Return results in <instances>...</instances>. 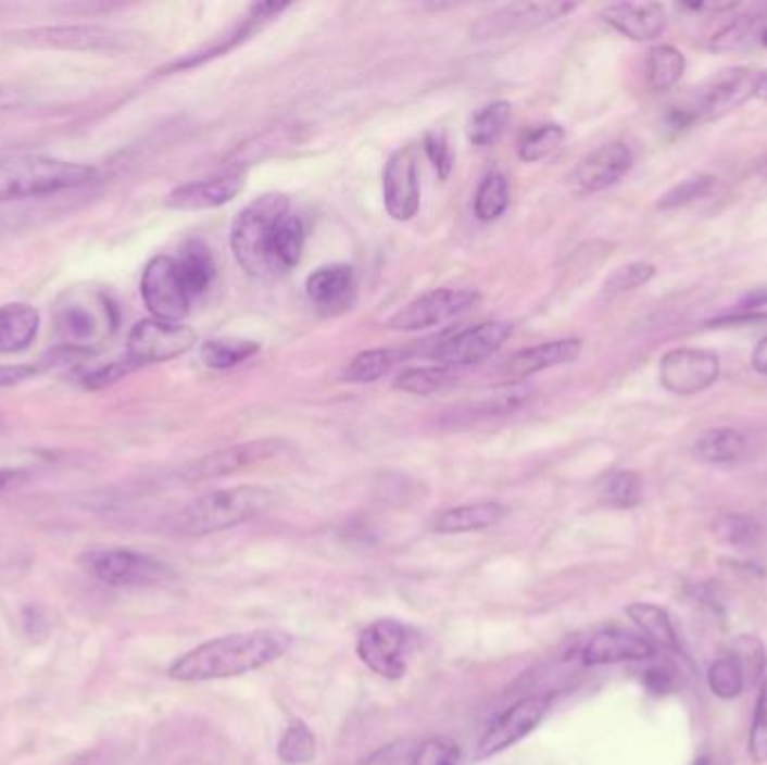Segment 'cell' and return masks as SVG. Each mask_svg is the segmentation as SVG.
<instances>
[{
  "label": "cell",
  "instance_id": "6da1fadb",
  "mask_svg": "<svg viewBox=\"0 0 767 765\" xmlns=\"http://www.w3.org/2000/svg\"><path fill=\"white\" fill-rule=\"evenodd\" d=\"M294 638L284 629H256L209 640L168 667V676L180 682L225 680L259 672L284 657Z\"/></svg>",
  "mask_w": 767,
  "mask_h": 765
},
{
  "label": "cell",
  "instance_id": "7a4b0ae2",
  "mask_svg": "<svg viewBox=\"0 0 767 765\" xmlns=\"http://www.w3.org/2000/svg\"><path fill=\"white\" fill-rule=\"evenodd\" d=\"M97 178L90 164L46 155L0 158V202L43 198L67 189L86 187Z\"/></svg>",
  "mask_w": 767,
  "mask_h": 765
},
{
  "label": "cell",
  "instance_id": "3957f363",
  "mask_svg": "<svg viewBox=\"0 0 767 765\" xmlns=\"http://www.w3.org/2000/svg\"><path fill=\"white\" fill-rule=\"evenodd\" d=\"M290 212V200L284 193H265L240 209L231 223V252L236 263L254 278L276 274L272 263L274 234L278 223Z\"/></svg>",
  "mask_w": 767,
  "mask_h": 765
},
{
  "label": "cell",
  "instance_id": "277c9868",
  "mask_svg": "<svg viewBox=\"0 0 767 765\" xmlns=\"http://www.w3.org/2000/svg\"><path fill=\"white\" fill-rule=\"evenodd\" d=\"M274 503V494L265 487L240 485L198 497L176 516V528L185 535H214L234 526L248 524Z\"/></svg>",
  "mask_w": 767,
  "mask_h": 765
},
{
  "label": "cell",
  "instance_id": "5b68a950",
  "mask_svg": "<svg viewBox=\"0 0 767 765\" xmlns=\"http://www.w3.org/2000/svg\"><path fill=\"white\" fill-rule=\"evenodd\" d=\"M115 328L117 315L113 303L92 286L67 290L56 303V330L75 351H88L90 346L109 339Z\"/></svg>",
  "mask_w": 767,
  "mask_h": 765
},
{
  "label": "cell",
  "instance_id": "8992f818",
  "mask_svg": "<svg viewBox=\"0 0 767 765\" xmlns=\"http://www.w3.org/2000/svg\"><path fill=\"white\" fill-rule=\"evenodd\" d=\"M413 653V631L398 619H375L357 638V655L379 678L398 680L406 674Z\"/></svg>",
  "mask_w": 767,
  "mask_h": 765
},
{
  "label": "cell",
  "instance_id": "52a82bcc",
  "mask_svg": "<svg viewBox=\"0 0 767 765\" xmlns=\"http://www.w3.org/2000/svg\"><path fill=\"white\" fill-rule=\"evenodd\" d=\"M760 75L750 67H729L712 77L695 95L689 109H680L678 122H709L739 109L756 92Z\"/></svg>",
  "mask_w": 767,
  "mask_h": 765
},
{
  "label": "cell",
  "instance_id": "ba28073f",
  "mask_svg": "<svg viewBox=\"0 0 767 765\" xmlns=\"http://www.w3.org/2000/svg\"><path fill=\"white\" fill-rule=\"evenodd\" d=\"M290 449L292 447L286 440H278V438H261L242 444H231L214 451V454H206L198 461L187 463L180 469V478L187 482L225 478L236 472L269 463L274 459H281Z\"/></svg>",
  "mask_w": 767,
  "mask_h": 765
},
{
  "label": "cell",
  "instance_id": "9c48e42d",
  "mask_svg": "<svg viewBox=\"0 0 767 765\" xmlns=\"http://www.w3.org/2000/svg\"><path fill=\"white\" fill-rule=\"evenodd\" d=\"M84 568L97 581L115 588L151 586L168 577V568L155 556L126 548L90 550L84 554Z\"/></svg>",
  "mask_w": 767,
  "mask_h": 765
},
{
  "label": "cell",
  "instance_id": "30bf717a",
  "mask_svg": "<svg viewBox=\"0 0 767 765\" xmlns=\"http://www.w3.org/2000/svg\"><path fill=\"white\" fill-rule=\"evenodd\" d=\"M139 292L153 319L180 324L191 308V297L183 284L176 256L160 254L151 259L142 272Z\"/></svg>",
  "mask_w": 767,
  "mask_h": 765
},
{
  "label": "cell",
  "instance_id": "8fae6325",
  "mask_svg": "<svg viewBox=\"0 0 767 765\" xmlns=\"http://www.w3.org/2000/svg\"><path fill=\"white\" fill-rule=\"evenodd\" d=\"M198 335L185 324L162 319H142L133 326L126 339V353L137 366L171 362L196 346Z\"/></svg>",
  "mask_w": 767,
  "mask_h": 765
},
{
  "label": "cell",
  "instance_id": "7c38bea8",
  "mask_svg": "<svg viewBox=\"0 0 767 765\" xmlns=\"http://www.w3.org/2000/svg\"><path fill=\"white\" fill-rule=\"evenodd\" d=\"M478 301L476 290L467 288H440L431 290L423 297L408 301L402 310L387 322L389 330L398 333H417L442 326L451 319L461 317Z\"/></svg>",
  "mask_w": 767,
  "mask_h": 765
},
{
  "label": "cell",
  "instance_id": "4fadbf2b",
  "mask_svg": "<svg viewBox=\"0 0 767 765\" xmlns=\"http://www.w3.org/2000/svg\"><path fill=\"white\" fill-rule=\"evenodd\" d=\"M575 8L577 5L570 3H510L482 16L471 27V39L496 41L516 37V34H526L552 21H559L566 14L575 12Z\"/></svg>",
  "mask_w": 767,
  "mask_h": 765
},
{
  "label": "cell",
  "instance_id": "5bb4252c",
  "mask_svg": "<svg viewBox=\"0 0 767 765\" xmlns=\"http://www.w3.org/2000/svg\"><path fill=\"white\" fill-rule=\"evenodd\" d=\"M720 375V360L705 348H674L659 360V381L674 396H699Z\"/></svg>",
  "mask_w": 767,
  "mask_h": 765
},
{
  "label": "cell",
  "instance_id": "9a60e30c",
  "mask_svg": "<svg viewBox=\"0 0 767 765\" xmlns=\"http://www.w3.org/2000/svg\"><path fill=\"white\" fill-rule=\"evenodd\" d=\"M512 324L507 322H485L465 328L449 339L440 341L433 351V360L449 368H465L480 364L496 355L505 341L512 337Z\"/></svg>",
  "mask_w": 767,
  "mask_h": 765
},
{
  "label": "cell",
  "instance_id": "2e32d148",
  "mask_svg": "<svg viewBox=\"0 0 767 765\" xmlns=\"http://www.w3.org/2000/svg\"><path fill=\"white\" fill-rule=\"evenodd\" d=\"M548 710H550V701L543 699V695H528V699L514 703L505 714H501L490 725L485 737L478 741L474 758L476 761L492 758L505 752L507 748L516 745L518 741L535 732L539 723L545 718Z\"/></svg>",
  "mask_w": 767,
  "mask_h": 765
},
{
  "label": "cell",
  "instance_id": "e0dca14e",
  "mask_svg": "<svg viewBox=\"0 0 767 765\" xmlns=\"http://www.w3.org/2000/svg\"><path fill=\"white\" fill-rule=\"evenodd\" d=\"M384 204L393 221H411L420 209V168L417 147L408 145L395 151L384 168Z\"/></svg>",
  "mask_w": 767,
  "mask_h": 765
},
{
  "label": "cell",
  "instance_id": "ac0fdd59",
  "mask_svg": "<svg viewBox=\"0 0 767 765\" xmlns=\"http://www.w3.org/2000/svg\"><path fill=\"white\" fill-rule=\"evenodd\" d=\"M10 39L29 48H52V50H115L120 48V34L109 27L97 25H52V27H32L10 34Z\"/></svg>",
  "mask_w": 767,
  "mask_h": 765
},
{
  "label": "cell",
  "instance_id": "d6986e66",
  "mask_svg": "<svg viewBox=\"0 0 767 765\" xmlns=\"http://www.w3.org/2000/svg\"><path fill=\"white\" fill-rule=\"evenodd\" d=\"M633 166L631 149L611 142L588 153L570 173V185L579 193H600L615 187Z\"/></svg>",
  "mask_w": 767,
  "mask_h": 765
},
{
  "label": "cell",
  "instance_id": "ffe728a7",
  "mask_svg": "<svg viewBox=\"0 0 767 765\" xmlns=\"http://www.w3.org/2000/svg\"><path fill=\"white\" fill-rule=\"evenodd\" d=\"M242 189H246L242 171L229 168L218 173V176L176 187L164 202L168 209H176V212H204V209H216L231 202Z\"/></svg>",
  "mask_w": 767,
  "mask_h": 765
},
{
  "label": "cell",
  "instance_id": "44dd1931",
  "mask_svg": "<svg viewBox=\"0 0 767 765\" xmlns=\"http://www.w3.org/2000/svg\"><path fill=\"white\" fill-rule=\"evenodd\" d=\"M655 653L651 640L629 634L624 629H602L592 634L579 651L581 665L586 667H600V665H615V663H629V660H646Z\"/></svg>",
  "mask_w": 767,
  "mask_h": 765
},
{
  "label": "cell",
  "instance_id": "7402d4cb",
  "mask_svg": "<svg viewBox=\"0 0 767 765\" xmlns=\"http://www.w3.org/2000/svg\"><path fill=\"white\" fill-rule=\"evenodd\" d=\"M600 16L633 41H653L667 29V10L659 3H617L604 8Z\"/></svg>",
  "mask_w": 767,
  "mask_h": 765
},
{
  "label": "cell",
  "instance_id": "603a6c76",
  "mask_svg": "<svg viewBox=\"0 0 767 765\" xmlns=\"http://www.w3.org/2000/svg\"><path fill=\"white\" fill-rule=\"evenodd\" d=\"M305 292L326 315H337L355 301V272L351 265L319 267L307 276Z\"/></svg>",
  "mask_w": 767,
  "mask_h": 765
},
{
  "label": "cell",
  "instance_id": "cb8c5ba5",
  "mask_svg": "<svg viewBox=\"0 0 767 765\" xmlns=\"http://www.w3.org/2000/svg\"><path fill=\"white\" fill-rule=\"evenodd\" d=\"M581 355V341L575 337L568 339H552V341H543L530 348H523V351L514 353L505 364H503V375L505 377H514V379H523V377H532L535 373L562 366V364H570Z\"/></svg>",
  "mask_w": 767,
  "mask_h": 765
},
{
  "label": "cell",
  "instance_id": "d4e9b609",
  "mask_svg": "<svg viewBox=\"0 0 767 765\" xmlns=\"http://www.w3.org/2000/svg\"><path fill=\"white\" fill-rule=\"evenodd\" d=\"M505 514H507V507L496 501L467 503V505L449 507V510H442L440 514H436L431 528H433V532H440V535L478 532V530L496 526Z\"/></svg>",
  "mask_w": 767,
  "mask_h": 765
},
{
  "label": "cell",
  "instance_id": "484cf974",
  "mask_svg": "<svg viewBox=\"0 0 767 765\" xmlns=\"http://www.w3.org/2000/svg\"><path fill=\"white\" fill-rule=\"evenodd\" d=\"M39 310L27 303L0 308V355L21 353L39 335Z\"/></svg>",
  "mask_w": 767,
  "mask_h": 765
},
{
  "label": "cell",
  "instance_id": "4316f807",
  "mask_svg": "<svg viewBox=\"0 0 767 765\" xmlns=\"http://www.w3.org/2000/svg\"><path fill=\"white\" fill-rule=\"evenodd\" d=\"M747 454V438L731 427H716L701 434L693 442V456L707 465L739 463Z\"/></svg>",
  "mask_w": 767,
  "mask_h": 765
},
{
  "label": "cell",
  "instance_id": "83f0119b",
  "mask_svg": "<svg viewBox=\"0 0 767 765\" xmlns=\"http://www.w3.org/2000/svg\"><path fill=\"white\" fill-rule=\"evenodd\" d=\"M176 263H178L183 284H185L191 301L202 297L209 290V286L214 284L216 263H214V256H212V252H209L204 242L191 240L189 246L176 256Z\"/></svg>",
  "mask_w": 767,
  "mask_h": 765
},
{
  "label": "cell",
  "instance_id": "f1b7e54d",
  "mask_svg": "<svg viewBox=\"0 0 767 765\" xmlns=\"http://www.w3.org/2000/svg\"><path fill=\"white\" fill-rule=\"evenodd\" d=\"M461 373L458 368L449 366H420V368H408L395 377V389L408 396H423L431 398L438 393H444L458 385Z\"/></svg>",
  "mask_w": 767,
  "mask_h": 765
},
{
  "label": "cell",
  "instance_id": "f546056e",
  "mask_svg": "<svg viewBox=\"0 0 767 765\" xmlns=\"http://www.w3.org/2000/svg\"><path fill=\"white\" fill-rule=\"evenodd\" d=\"M305 250V225L303 221L288 212L284 221L278 223L274 234V248H272V263L276 274H286L294 265H299Z\"/></svg>",
  "mask_w": 767,
  "mask_h": 765
},
{
  "label": "cell",
  "instance_id": "4dcf8cb0",
  "mask_svg": "<svg viewBox=\"0 0 767 765\" xmlns=\"http://www.w3.org/2000/svg\"><path fill=\"white\" fill-rule=\"evenodd\" d=\"M404 358L406 353L395 351V348H373V351H364L351 360L343 371V379L353 381V385H370V381L389 375L404 362Z\"/></svg>",
  "mask_w": 767,
  "mask_h": 765
},
{
  "label": "cell",
  "instance_id": "1f68e13d",
  "mask_svg": "<svg viewBox=\"0 0 767 765\" xmlns=\"http://www.w3.org/2000/svg\"><path fill=\"white\" fill-rule=\"evenodd\" d=\"M512 117V106L507 101H490L480 106L467 122V139L474 147H492L503 135L507 122Z\"/></svg>",
  "mask_w": 767,
  "mask_h": 765
},
{
  "label": "cell",
  "instance_id": "d6a6232c",
  "mask_svg": "<svg viewBox=\"0 0 767 765\" xmlns=\"http://www.w3.org/2000/svg\"><path fill=\"white\" fill-rule=\"evenodd\" d=\"M528 398H530L528 387H523V385H503V387H496V389L487 391V393H480L458 415H467L469 421H476V417L507 415V413H514L516 409H520L523 404H526Z\"/></svg>",
  "mask_w": 767,
  "mask_h": 765
},
{
  "label": "cell",
  "instance_id": "836d02e7",
  "mask_svg": "<svg viewBox=\"0 0 767 765\" xmlns=\"http://www.w3.org/2000/svg\"><path fill=\"white\" fill-rule=\"evenodd\" d=\"M261 351V343L252 339H209L200 348V360L214 371H229L246 364Z\"/></svg>",
  "mask_w": 767,
  "mask_h": 765
},
{
  "label": "cell",
  "instance_id": "e575fe53",
  "mask_svg": "<svg viewBox=\"0 0 767 765\" xmlns=\"http://www.w3.org/2000/svg\"><path fill=\"white\" fill-rule=\"evenodd\" d=\"M684 54L674 46H655L646 57V77L655 92L671 90L684 75Z\"/></svg>",
  "mask_w": 767,
  "mask_h": 765
},
{
  "label": "cell",
  "instance_id": "d590c367",
  "mask_svg": "<svg viewBox=\"0 0 767 765\" xmlns=\"http://www.w3.org/2000/svg\"><path fill=\"white\" fill-rule=\"evenodd\" d=\"M626 613H629V617L640 626V629L657 644H662L665 649L669 651H680V638L674 629V624H671V617L665 609H659L655 604H644V602H638V604H631L629 609H626Z\"/></svg>",
  "mask_w": 767,
  "mask_h": 765
},
{
  "label": "cell",
  "instance_id": "8d00e7d4",
  "mask_svg": "<svg viewBox=\"0 0 767 765\" xmlns=\"http://www.w3.org/2000/svg\"><path fill=\"white\" fill-rule=\"evenodd\" d=\"M510 206V185L507 178L499 171L487 173L480 180L476 198H474V214L480 223L499 221Z\"/></svg>",
  "mask_w": 767,
  "mask_h": 765
},
{
  "label": "cell",
  "instance_id": "74e56055",
  "mask_svg": "<svg viewBox=\"0 0 767 765\" xmlns=\"http://www.w3.org/2000/svg\"><path fill=\"white\" fill-rule=\"evenodd\" d=\"M278 758L288 765H305L317 756V737L307 723L292 720L278 741Z\"/></svg>",
  "mask_w": 767,
  "mask_h": 765
},
{
  "label": "cell",
  "instance_id": "f35d334b",
  "mask_svg": "<svg viewBox=\"0 0 767 765\" xmlns=\"http://www.w3.org/2000/svg\"><path fill=\"white\" fill-rule=\"evenodd\" d=\"M566 130L559 124H541L523 133L518 139V158L523 162H541L564 145Z\"/></svg>",
  "mask_w": 767,
  "mask_h": 765
},
{
  "label": "cell",
  "instance_id": "ab89813d",
  "mask_svg": "<svg viewBox=\"0 0 767 765\" xmlns=\"http://www.w3.org/2000/svg\"><path fill=\"white\" fill-rule=\"evenodd\" d=\"M714 535L720 543L729 548L747 550L758 543L760 526L756 518L747 514H722L714 521Z\"/></svg>",
  "mask_w": 767,
  "mask_h": 765
},
{
  "label": "cell",
  "instance_id": "60d3db41",
  "mask_svg": "<svg viewBox=\"0 0 767 765\" xmlns=\"http://www.w3.org/2000/svg\"><path fill=\"white\" fill-rule=\"evenodd\" d=\"M600 499L611 507H636L642 501V478L629 469L615 472L602 482Z\"/></svg>",
  "mask_w": 767,
  "mask_h": 765
},
{
  "label": "cell",
  "instance_id": "b9f144b4",
  "mask_svg": "<svg viewBox=\"0 0 767 765\" xmlns=\"http://www.w3.org/2000/svg\"><path fill=\"white\" fill-rule=\"evenodd\" d=\"M655 276V267L651 263H629L621 265L619 269H615L602 288V299L604 301H613L626 292H633L638 288H642L644 284H649L651 278Z\"/></svg>",
  "mask_w": 767,
  "mask_h": 765
},
{
  "label": "cell",
  "instance_id": "7bdbcfd3",
  "mask_svg": "<svg viewBox=\"0 0 767 765\" xmlns=\"http://www.w3.org/2000/svg\"><path fill=\"white\" fill-rule=\"evenodd\" d=\"M707 680H709L712 691L718 695V699H725V701L727 699H737V695L745 687L743 669L731 655L716 660V663L709 667Z\"/></svg>",
  "mask_w": 767,
  "mask_h": 765
},
{
  "label": "cell",
  "instance_id": "ee69618b",
  "mask_svg": "<svg viewBox=\"0 0 767 765\" xmlns=\"http://www.w3.org/2000/svg\"><path fill=\"white\" fill-rule=\"evenodd\" d=\"M731 649H734V657L737 663L741 665L743 669V676H745V682L750 685H756L765 672V665H767V655H765V647L758 638L754 636H741L734 640V644H731Z\"/></svg>",
  "mask_w": 767,
  "mask_h": 765
},
{
  "label": "cell",
  "instance_id": "f6af8a7d",
  "mask_svg": "<svg viewBox=\"0 0 767 765\" xmlns=\"http://www.w3.org/2000/svg\"><path fill=\"white\" fill-rule=\"evenodd\" d=\"M716 178L709 176V173H699V176H691L687 180H682L680 185L671 187L665 196L659 198L657 206L659 209H678V206H684L693 200H699L703 196H707L714 187Z\"/></svg>",
  "mask_w": 767,
  "mask_h": 765
},
{
  "label": "cell",
  "instance_id": "bcb514c9",
  "mask_svg": "<svg viewBox=\"0 0 767 765\" xmlns=\"http://www.w3.org/2000/svg\"><path fill=\"white\" fill-rule=\"evenodd\" d=\"M461 761L463 752L456 741L447 737H433L417 748L411 765H461Z\"/></svg>",
  "mask_w": 767,
  "mask_h": 765
},
{
  "label": "cell",
  "instance_id": "7dc6e473",
  "mask_svg": "<svg viewBox=\"0 0 767 765\" xmlns=\"http://www.w3.org/2000/svg\"><path fill=\"white\" fill-rule=\"evenodd\" d=\"M756 23H758V16H754V14L737 16L734 21L727 23L720 32L714 34L712 41H709V50L712 52H729V50L741 48L750 39V34L754 32Z\"/></svg>",
  "mask_w": 767,
  "mask_h": 765
},
{
  "label": "cell",
  "instance_id": "c3c4849f",
  "mask_svg": "<svg viewBox=\"0 0 767 765\" xmlns=\"http://www.w3.org/2000/svg\"><path fill=\"white\" fill-rule=\"evenodd\" d=\"M750 756L754 763H765L767 761V674L763 676L760 691H758V703L750 729Z\"/></svg>",
  "mask_w": 767,
  "mask_h": 765
},
{
  "label": "cell",
  "instance_id": "681fc988",
  "mask_svg": "<svg viewBox=\"0 0 767 765\" xmlns=\"http://www.w3.org/2000/svg\"><path fill=\"white\" fill-rule=\"evenodd\" d=\"M425 153L433 162L438 176L442 180H447L451 176V168H453V153H451V147H449L442 130L427 133V137H425Z\"/></svg>",
  "mask_w": 767,
  "mask_h": 765
},
{
  "label": "cell",
  "instance_id": "f907efd6",
  "mask_svg": "<svg viewBox=\"0 0 767 765\" xmlns=\"http://www.w3.org/2000/svg\"><path fill=\"white\" fill-rule=\"evenodd\" d=\"M133 368H137V364L133 360H124V362H115L106 368H99L95 371L92 375H88L86 379V387H106V385H113V381H117L120 377L128 375Z\"/></svg>",
  "mask_w": 767,
  "mask_h": 765
},
{
  "label": "cell",
  "instance_id": "816d5d0a",
  "mask_svg": "<svg viewBox=\"0 0 767 765\" xmlns=\"http://www.w3.org/2000/svg\"><path fill=\"white\" fill-rule=\"evenodd\" d=\"M644 685L653 693H669V691H674V687H676L674 669L659 665V667H653V669L644 672Z\"/></svg>",
  "mask_w": 767,
  "mask_h": 765
},
{
  "label": "cell",
  "instance_id": "f5cc1de1",
  "mask_svg": "<svg viewBox=\"0 0 767 765\" xmlns=\"http://www.w3.org/2000/svg\"><path fill=\"white\" fill-rule=\"evenodd\" d=\"M34 371L32 366H0V387H12L18 385V381L32 377Z\"/></svg>",
  "mask_w": 767,
  "mask_h": 765
},
{
  "label": "cell",
  "instance_id": "db71d44e",
  "mask_svg": "<svg viewBox=\"0 0 767 765\" xmlns=\"http://www.w3.org/2000/svg\"><path fill=\"white\" fill-rule=\"evenodd\" d=\"M25 101H27V97L23 90L12 88V86H0V113L21 109Z\"/></svg>",
  "mask_w": 767,
  "mask_h": 765
},
{
  "label": "cell",
  "instance_id": "11a10c76",
  "mask_svg": "<svg viewBox=\"0 0 767 765\" xmlns=\"http://www.w3.org/2000/svg\"><path fill=\"white\" fill-rule=\"evenodd\" d=\"M767 305V286L765 288H756L752 290L743 301H741V310H743V315L750 310H760Z\"/></svg>",
  "mask_w": 767,
  "mask_h": 765
},
{
  "label": "cell",
  "instance_id": "9f6ffc18",
  "mask_svg": "<svg viewBox=\"0 0 767 765\" xmlns=\"http://www.w3.org/2000/svg\"><path fill=\"white\" fill-rule=\"evenodd\" d=\"M752 366L756 373L765 375L767 377V337L760 339L756 346H754V353H752Z\"/></svg>",
  "mask_w": 767,
  "mask_h": 765
},
{
  "label": "cell",
  "instance_id": "6f0895ef",
  "mask_svg": "<svg viewBox=\"0 0 767 765\" xmlns=\"http://www.w3.org/2000/svg\"><path fill=\"white\" fill-rule=\"evenodd\" d=\"M70 765H111V763H109V756L103 754L101 750H92Z\"/></svg>",
  "mask_w": 767,
  "mask_h": 765
},
{
  "label": "cell",
  "instance_id": "680465c9",
  "mask_svg": "<svg viewBox=\"0 0 767 765\" xmlns=\"http://www.w3.org/2000/svg\"><path fill=\"white\" fill-rule=\"evenodd\" d=\"M754 97H758V99H765V101H767V73H765V75H760V79H758V84H756V92H754Z\"/></svg>",
  "mask_w": 767,
  "mask_h": 765
},
{
  "label": "cell",
  "instance_id": "91938a15",
  "mask_svg": "<svg viewBox=\"0 0 767 765\" xmlns=\"http://www.w3.org/2000/svg\"><path fill=\"white\" fill-rule=\"evenodd\" d=\"M12 478H14L12 472H3V469H0V490H5V487L10 485Z\"/></svg>",
  "mask_w": 767,
  "mask_h": 765
},
{
  "label": "cell",
  "instance_id": "94428289",
  "mask_svg": "<svg viewBox=\"0 0 767 765\" xmlns=\"http://www.w3.org/2000/svg\"><path fill=\"white\" fill-rule=\"evenodd\" d=\"M693 765H712V761L707 756H701V758H695Z\"/></svg>",
  "mask_w": 767,
  "mask_h": 765
},
{
  "label": "cell",
  "instance_id": "6125c7cd",
  "mask_svg": "<svg viewBox=\"0 0 767 765\" xmlns=\"http://www.w3.org/2000/svg\"><path fill=\"white\" fill-rule=\"evenodd\" d=\"M760 173H763V176H767V158L760 162Z\"/></svg>",
  "mask_w": 767,
  "mask_h": 765
},
{
  "label": "cell",
  "instance_id": "be15d7a7",
  "mask_svg": "<svg viewBox=\"0 0 767 765\" xmlns=\"http://www.w3.org/2000/svg\"><path fill=\"white\" fill-rule=\"evenodd\" d=\"M765 43H767V34H765Z\"/></svg>",
  "mask_w": 767,
  "mask_h": 765
}]
</instances>
